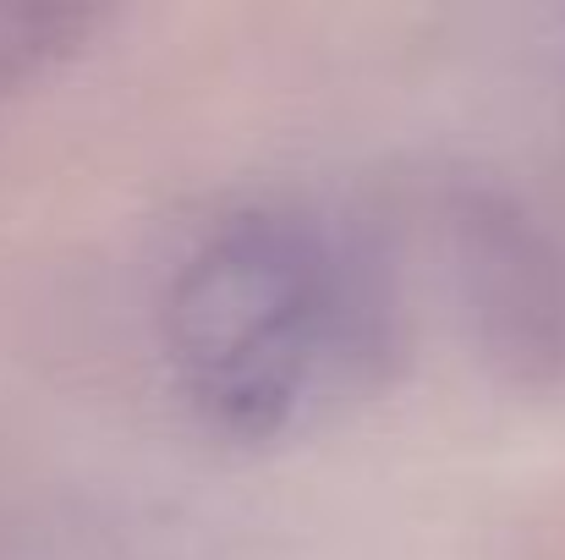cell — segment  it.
<instances>
[{
	"label": "cell",
	"instance_id": "6da1fadb",
	"mask_svg": "<svg viewBox=\"0 0 565 560\" xmlns=\"http://www.w3.org/2000/svg\"><path fill=\"white\" fill-rule=\"evenodd\" d=\"M401 292L374 242L308 198L203 220L160 286V347L198 418L286 440L352 412L401 363Z\"/></svg>",
	"mask_w": 565,
	"mask_h": 560
},
{
	"label": "cell",
	"instance_id": "7a4b0ae2",
	"mask_svg": "<svg viewBox=\"0 0 565 560\" xmlns=\"http://www.w3.org/2000/svg\"><path fill=\"white\" fill-rule=\"evenodd\" d=\"M94 28V11L77 6H0V94L66 55Z\"/></svg>",
	"mask_w": 565,
	"mask_h": 560
}]
</instances>
